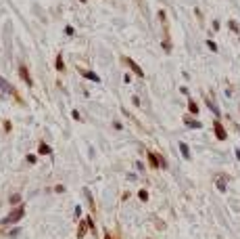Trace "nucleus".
I'll list each match as a JSON object with an SVG mask.
<instances>
[{
    "instance_id": "1",
    "label": "nucleus",
    "mask_w": 240,
    "mask_h": 239,
    "mask_svg": "<svg viewBox=\"0 0 240 239\" xmlns=\"http://www.w3.org/2000/svg\"><path fill=\"white\" fill-rule=\"evenodd\" d=\"M23 216H25V206H21V204H19L13 212H11V214H8V216L2 218V225H11V222H17V220H21Z\"/></svg>"
},
{
    "instance_id": "2",
    "label": "nucleus",
    "mask_w": 240,
    "mask_h": 239,
    "mask_svg": "<svg viewBox=\"0 0 240 239\" xmlns=\"http://www.w3.org/2000/svg\"><path fill=\"white\" fill-rule=\"evenodd\" d=\"M146 157H148V162H151L152 168H167V162H165L163 155L155 153V151H148V153H146Z\"/></svg>"
},
{
    "instance_id": "3",
    "label": "nucleus",
    "mask_w": 240,
    "mask_h": 239,
    "mask_svg": "<svg viewBox=\"0 0 240 239\" xmlns=\"http://www.w3.org/2000/svg\"><path fill=\"white\" fill-rule=\"evenodd\" d=\"M213 132H215V136H217V141H226L228 139V132H226V128H223V124H221L219 120L213 122Z\"/></svg>"
},
{
    "instance_id": "4",
    "label": "nucleus",
    "mask_w": 240,
    "mask_h": 239,
    "mask_svg": "<svg viewBox=\"0 0 240 239\" xmlns=\"http://www.w3.org/2000/svg\"><path fill=\"white\" fill-rule=\"evenodd\" d=\"M121 61H123V63L127 65V67H130V69L134 71V74H136L138 78H144V71H142V67H140V65H138L136 61H134V59H130V57H123Z\"/></svg>"
},
{
    "instance_id": "5",
    "label": "nucleus",
    "mask_w": 240,
    "mask_h": 239,
    "mask_svg": "<svg viewBox=\"0 0 240 239\" xmlns=\"http://www.w3.org/2000/svg\"><path fill=\"white\" fill-rule=\"evenodd\" d=\"M19 76H21V80H23V82H25V84H34V80H31V76H29V71H27V65H23L21 63L19 65Z\"/></svg>"
},
{
    "instance_id": "6",
    "label": "nucleus",
    "mask_w": 240,
    "mask_h": 239,
    "mask_svg": "<svg viewBox=\"0 0 240 239\" xmlns=\"http://www.w3.org/2000/svg\"><path fill=\"white\" fill-rule=\"evenodd\" d=\"M0 88H2V90L7 92V94H13V97H17V99H19V94H17V88H13V86L8 84V82H7V80H4L2 76H0Z\"/></svg>"
},
{
    "instance_id": "7",
    "label": "nucleus",
    "mask_w": 240,
    "mask_h": 239,
    "mask_svg": "<svg viewBox=\"0 0 240 239\" xmlns=\"http://www.w3.org/2000/svg\"><path fill=\"white\" fill-rule=\"evenodd\" d=\"M226 181H228V176L226 174H219V176H215V187L221 191V193H226L228 191V185H226Z\"/></svg>"
},
{
    "instance_id": "8",
    "label": "nucleus",
    "mask_w": 240,
    "mask_h": 239,
    "mask_svg": "<svg viewBox=\"0 0 240 239\" xmlns=\"http://www.w3.org/2000/svg\"><path fill=\"white\" fill-rule=\"evenodd\" d=\"M77 71H79V74H82L84 78H86V80H90V82H100V78L96 76L94 71H88V69H82V67H79V65H77Z\"/></svg>"
},
{
    "instance_id": "9",
    "label": "nucleus",
    "mask_w": 240,
    "mask_h": 239,
    "mask_svg": "<svg viewBox=\"0 0 240 239\" xmlns=\"http://www.w3.org/2000/svg\"><path fill=\"white\" fill-rule=\"evenodd\" d=\"M199 103H196V101H194V99H188V113H190V115H199Z\"/></svg>"
},
{
    "instance_id": "10",
    "label": "nucleus",
    "mask_w": 240,
    "mask_h": 239,
    "mask_svg": "<svg viewBox=\"0 0 240 239\" xmlns=\"http://www.w3.org/2000/svg\"><path fill=\"white\" fill-rule=\"evenodd\" d=\"M184 124H186V126H190V128H203V124H200L199 120H192L190 115H184Z\"/></svg>"
},
{
    "instance_id": "11",
    "label": "nucleus",
    "mask_w": 240,
    "mask_h": 239,
    "mask_svg": "<svg viewBox=\"0 0 240 239\" xmlns=\"http://www.w3.org/2000/svg\"><path fill=\"white\" fill-rule=\"evenodd\" d=\"M205 103H207V107H209V109H211V111L217 115V120H219V109H217V105L211 101V97H205Z\"/></svg>"
},
{
    "instance_id": "12",
    "label": "nucleus",
    "mask_w": 240,
    "mask_h": 239,
    "mask_svg": "<svg viewBox=\"0 0 240 239\" xmlns=\"http://www.w3.org/2000/svg\"><path fill=\"white\" fill-rule=\"evenodd\" d=\"M180 153L184 155V160H190V157H192V155H190V149H188L186 143H180Z\"/></svg>"
},
{
    "instance_id": "13",
    "label": "nucleus",
    "mask_w": 240,
    "mask_h": 239,
    "mask_svg": "<svg viewBox=\"0 0 240 239\" xmlns=\"http://www.w3.org/2000/svg\"><path fill=\"white\" fill-rule=\"evenodd\" d=\"M86 226H88V220L79 222V229H77V237H79V239H82L84 235H86Z\"/></svg>"
},
{
    "instance_id": "14",
    "label": "nucleus",
    "mask_w": 240,
    "mask_h": 239,
    "mask_svg": "<svg viewBox=\"0 0 240 239\" xmlns=\"http://www.w3.org/2000/svg\"><path fill=\"white\" fill-rule=\"evenodd\" d=\"M38 153H42V155H48V153H50V147H48L46 143H40V147H38Z\"/></svg>"
},
{
    "instance_id": "15",
    "label": "nucleus",
    "mask_w": 240,
    "mask_h": 239,
    "mask_svg": "<svg viewBox=\"0 0 240 239\" xmlns=\"http://www.w3.org/2000/svg\"><path fill=\"white\" fill-rule=\"evenodd\" d=\"M56 69L65 71V63H63V55H56Z\"/></svg>"
},
{
    "instance_id": "16",
    "label": "nucleus",
    "mask_w": 240,
    "mask_h": 239,
    "mask_svg": "<svg viewBox=\"0 0 240 239\" xmlns=\"http://www.w3.org/2000/svg\"><path fill=\"white\" fill-rule=\"evenodd\" d=\"M228 28H230V29H232V32H234V34H238V32H240V28H238V23H236V21H234V19H232V21H230V23H228Z\"/></svg>"
},
{
    "instance_id": "17",
    "label": "nucleus",
    "mask_w": 240,
    "mask_h": 239,
    "mask_svg": "<svg viewBox=\"0 0 240 239\" xmlns=\"http://www.w3.org/2000/svg\"><path fill=\"white\" fill-rule=\"evenodd\" d=\"M138 197H140L142 201H146V199H148V191H146V189H142L140 193H138Z\"/></svg>"
},
{
    "instance_id": "18",
    "label": "nucleus",
    "mask_w": 240,
    "mask_h": 239,
    "mask_svg": "<svg viewBox=\"0 0 240 239\" xmlns=\"http://www.w3.org/2000/svg\"><path fill=\"white\" fill-rule=\"evenodd\" d=\"M207 46H209V50H213V53H215V50H217V44H215V42H213V40H207Z\"/></svg>"
},
{
    "instance_id": "19",
    "label": "nucleus",
    "mask_w": 240,
    "mask_h": 239,
    "mask_svg": "<svg viewBox=\"0 0 240 239\" xmlns=\"http://www.w3.org/2000/svg\"><path fill=\"white\" fill-rule=\"evenodd\" d=\"M21 201V195H11V204H19Z\"/></svg>"
},
{
    "instance_id": "20",
    "label": "nucleus",
    "mask_w": 240,
    "mask_h": 239,
    "mask_svg": "<svg viewBox=\"0 0 240 239\" xmlns=\"http://www.w3.org/2000/svg\"><path fill=\"white\" fill-rule=\"evenodd\" d=\"M63 191H65V187H63V185H56V187H55V193H63Z\"/></svg>"
},
{
    "instance_id": "21",
    "label": "nucleus",
    "mask_w": 240,
    "mask_h": 239,
    "mask_svg": "<svg viewBox=\"0 0 240 239\" xmlns=\"http://www.w3.org/2000/svg\"><path fill=\"white\" fill-rule=\"evenodd\" d=\"M65 32H67V36H73V28H71V25H67V28H65Z\"/></svg>"
},
{
    "instance_id": "22",
    "label": "nucleus",
    "mask_w": 240,
    "mask_h": 239,
    "mask_svg": "<svg viewBox=\"0 0 240 239\" xmlns=\"http://www.w3.org/2000/svg\"><path fill=\"white\" fill-rule=\"evenodd\" d=\"M4 130H7V132H11V122H8V120L4 122Z\"/></svg>"
},
{
    "instance_id": "23",
    "label": "nucleus",
    "mask_w": 240,
    "mask_h": 239,
    "mask_svg": "<svg viewBox=\"0 0 240 239\" xmlns=\"http://www.w3.org/2000/svg\"><path fill=\"white\" fill-rule=\"evenodd\" d=\"M27 162L29 164H36V155H27Z\"/></svg>"
},
{
    "instance_id": "24",
    "label": "nucleus",
    "mask_w": 240,
    "mask_h": 239,
    "mask_svg": "<svg viewBox=\"0 0 240 239\" xmlns=\"http://www.w3.org/2000/svg\"><path fill=\"white\" fill-rule=\"evenodd\" d=\"M234 153H236V157H238V162H240V149H236Z\"/></svg>"
},
{
    "instance_id": "25",
    "label": "nucleus",
    "mask_w": 240,
    "mask_h": 239,
    "mask_svg": "<svg viewBox=\"0 0 240 239\" xmlns=\"http://www.w3.org/2000/svg\"><path fill=\"white\" fill-rule=\"evenodd\" d=\"M104 239H113V235H111V233H107V235H104Z\"/></svg>"
}]
</instances>
